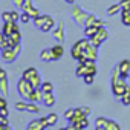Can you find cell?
<instances>
[{"mask_svg":"<svg viewBox=\"0 0 130 130\" xmlns=\"http://www.w3.org/2000/svg\"><path fill=\"white\" fill-rule=\"evenodd\" d=\"M127 87H128V84L125 83V78H118V80L112 81V93L116 98H121L125 93Z\"/></svg>","mask_w":130,"mask_h":130,"instance_id":"1","label":"cell"},{"mask_svg":"<svg viewBox=\"0 0 130 130\" xmlns=\"http://www.w3.org/2000/svg\"><path fill=\"white\" fill-rule=\"evenodd\" d=\"M17 90H19V93L22 95V98H25V100H29V95H31V92L34 90V87H32V84L28 81V80H25L23 77L19 80V83H17Z\"/></svg>","mask_w":130,"mask_h":130,"instance_id":"2","label":"cell"},{"mask_svg":"<svg viewBox=\"0 0 130 130\" xmlns=\"http://www.w3.org/2000/svg\"><path fill=\"white\" fill-rule=\"evenodd\" d=\"M107 37H109V32H107V29H106V26H104V28H100L98 32H96L92 38H89V41H90V44L100 47V46L107 40Z\"/></svg>","mask_w":130,"mask_h":130,"instance_id":"3","label":"cell"},{"mask_svg":"<svg viewBox=\"0 0 130 130\" xmlns=\"http://www.w3.org/2000/svg\"><path fill=\"white\" fill-rule=\"evenodd\" d=\"M72 17H74V20H75L78 25H84L86 20H87V17H89V14L84 12L80 6H74V9H72Z\"/></svg>","mask_w":130,"mask_h":130,"instance_id":"4","label":"cell"},{"mask_svg":"<svg viewBox=\"0 0 130 130\" xmlns=\"http://www.w3.org/2000/svg\"><path fill=\"white\" fill-rule=\"evenodd\" d=\"M23 12H28L32 19L34 17H37V15H40V11L32 5V0H25V5H23Z\"/></svg>","mask_w":130,"mask_h":130,"instance_id":"5","label":"cell"},{"mask_svg":"<svg viewBox=\"0 0 130 130\" xmlns=\"http://www.w3.org/2000/svg\"><path fill=\"white\" fill-rule=\"evenodd\" d=\"M19 55L14 52V49L12 47H6V49H2V58L6 61V63H12V61H15V58H17Z\"/></svg>","mask_w":130,"mask_h":130,"instance_id":"6","label":"cell"},{"mask_svg":"<svg viewBox=\"0 0 130 130\" xmlns=\"http://www.w3.org/2000/svg\"><path fill=\"white\" fill-rule=\"evenodd\" d=\"M119 72H121V78H128V74H130V60H122L119 64Z\"/></svg>","mask_w":130,"mask_h":130,"instance_id":"7","label":"cell"},{"mask_svg":"<svg viewBox=\"0 0 130 130\" xmlns=\"http://www.w3.org/2000/svg\"><path fill=\"white\" fill-rule=\"evenodd\" d=\"M14 31H19V23H17V22H5V23H3L2 32H3L5 35H11Z\"/></svg>","mask_w":130,"mask_h":130,"instance_id":"8","label":"cell"},{"mask_svg":"<svg viewBox=\"0 0 130 130\" xmlns=\"http://www.w3.org/2000/svg\"><path fill=\"white\" fill-rule=\"evenodd\" d=\"M52 35H54V38H55L58 43L63 44V41H64V23H60V25L54 29Z\"/></svg>","mask_w":130,"mask_h":130,"instance_id":"9","label":"cell"},{"mask_svg":"<svg viewBox=\"0 0 130 130\" xmlns=\"http://www.w3.org/2000/svg\"><path fill=\"white\" fill-rule=\"evenodd\" d=\"M84 55L87 58H90V60H96L98 58V47L93 46V44H90V41H89V46L84 49Z\"/></svg>","mask_w":130,"mask_h":130,"instance_id":"10","label":"cell"},{"mask_svg":"<svg viewBox=\"0 0 130 130\" xmlns=\"http://www.w3.org/2000/svg\"><path fill=\"white\" fill-rule=\"evenodd\" d=\"M29 101H32V103H43V90H41V87H37V89H34L31 92Z\"/></svg>","mask_w":130,"mask_h":130,"instance_id":"11","label":"cell"},{"mask_svg":"<svg viewBox=\"0 0 130 130\" xmlns=\"http://www.w3.org/2000/svg\"><path fill=\"white\" fill-rule=\"evenodd\" d=\"M55 95H54V92H43V104L46 106V107H52L54 104H55Z\"/></svg>","mask_w":130,"mask_h":130,"instance_id":"12","label":"cell"},{"mask_svg":"<svg viewBox=\"0 0 130 130\" xmlns=\"http://www.w3.org/2000/svg\"><path fill=\"white\" fill-rule=\"evenodd\" d=\"M51 51H52V54H54V60H60V58L63 57V54H64V47L61 46V43L52 46Z\"/></svg>","mask_w":130,"mask_h":130,"instance_id":"13","label":"cell"},{"mask_svg":"<svg viewBox=\"0 0 130 130\" xmlns=\"http://www.w3.org/2000/svg\"><path fill=\"white\" fill-rule=\"evenodd\" d=\"M40 58H41V61H44V63L55 61V60H54V54H52L51 49H43V51L40 52Z\"/></svg>","mask_w":130,"mask_h":130,"instance_id":"14","label":"cell"},{"mask_svg":"<svg viewBox=\"0 0 130 130\" xmlns=\"http://www.w3.org/2000/svg\"><path fill=\"white\" fill-rule=\"evenodd\" d=\"M54 26H55L54 17H52V15H47V19H46V22H44V25H43V28H41L40 31H41V32H49V31H52Z\"/></svg>","mask_w":130,"mask_h":130,"instance_id":"15","label":"cell"},{"mask_svg":"<svg viewBox=\"0 0 130 130\" xmlns=\"http://www.w3.org/2000/svg\"><path fill=\"white\" fill-rule=\"evenodd\" d=\"M35 75H38V72H37L35 68H28V69H25L23 74H22V77H23L25 80H28V81H31Z\"/></svg>","mask_w":130,"mask_h":130,"instance_id":"16","label":"cell"},{"mask_svg":"<svg viewBox=\"0 0 130 130\" xmlns=\"http://www.w3.org/2000/svg\"><path fill=\"white\" fill-rule=\"evenodd\" d=\"M26 130H44L43 124H41V119H32L29 124H28V128Z\"/></svg>","mask_w":130,"mask_h":130,"instance_id":"17","label":"cell"},{"mask_svg":"<svg viewBox=\"0 0 130 130\" xmlns=\"http://www.w3.org/2000/svg\"><path fill=\"white\" fill-rule=\"evenodd\" d=\"M71 54H72V57H74L75 60H80V58L84 55V51H83L77 43H75V44L72 46V49H71Z\"/></svg>","mask_w":130,"mask_h":130,"instance_id":"18","label":"cell"},{"mask_svg":"<svg viewBox=\"0 0 130 130\" xmlns=\"http://www.w3.org/2000/svg\"><path fill=\"white\" fill-rule=\"evenodd\" d=\"M46 19H47V14H44V15H37V17L32 19V22H34V25H35L38 29H41L43 25H44V22H46Z\"/></svg>","mask_w":130,"mask_h":130,"instance_id":"19","label":"cell"},{"mask_svg":"<svg viewBox=\"0 0 130 130\" xmlns=\"http://www.w3.org/2000/svg\"><path fill=\"white\" fill-rule=\"evenodd\" d=\"M121 22L124 26H130V9L121 11Z\"/></svg>","mask_w":130,"mask_h":130,"instance_id":"20","label":"cell"},{"mask_svg":"<svg viewBox=\"0 0 130 130\" xmlns=\"http://www.w3.org/2000/svg\"><path fill=\"white\" fill-rule=\"evenodd\" d=\"M98 29H100V28H96V26H84V35H86L87 38H92V37L98 32Z\"/></svg>","mask_w":130,"mask_h":130,"instance_id":"21","label":"cell"},{"mask_svg":"<svg viewBox=\"0 0 130 130\" xmlns=\"http://www.w3.org/2000/svg\"><path fill=\"white\" fill-rule=\"evenodd\" d=\"M87 115L83 112V107H77L75 109V115H74V118H72V121L71 122H75V121H78V119H81V118H86ZM69 122V124H71Z\"/></svg>","mask_w":130,"mask_h":130,"instance_id":"22","label":"cell"},{"mask_svg":"<svg viewBox=\"0 0 130 130\" xmlns=\"http://www.w3.org/2000/svg\"><path fill=\"white\" fill-rule=\"evenodd\" d=\"M87 69H89V68L86 66V64L78 63V68H77V72H75V74H77V77H81V78H83L84 75H87Z\"/></svg>","mask_w":130,"mask_h":130,"instance_id":"23","label":"cell"},{"mask_svg":"<svg viewBox=\"0 0 130 130\" xmlns=\"http://www.w3.org/2000/svg\"><path fill=\"white\" fill-rule=\"evenodd\" d=\"M0 92H2L5 96L8 95L9 92V84H8V78H3V80H0Z\"/></svg>","mask_w":130,"mask_h":130,"instance_id":"24","label":"cell"},{"mask_svg":"<svg viewBox=\"0 0 130 130\" xmlns=\"http://www.w3.org/2000/svg\"><path fill=\"white\" fill-rule=\"evenodd\" d=\"M14 44H15V41L12 40V37H11V35H5V38H3V44H2V49L14 47Z\"/></svg>","mask_w":130,"mask_h":130,"instance_id":"25","label":"cell"},{"mask_svg":"<svg viewBox=\"0 0 130 130\" xmlns=\"http://www.w3.org/2000/svg\"><path fill=\"white\" fill-rule=\"evenodd\" d=\"M121 11H122L121 5H119V3H115V5H112V6L107 9V14H109V15H116V14L121 12Z\"/></svg>","mask_w":130,"mask_h":130,"instance_id":"26","label":"cell"},{"mask_svg":"<svg viewBox=\"0 0 130 130\" xmlns=\"http://www.w3.org/2000/svg\"><path fill=\"white\" fill-rule=\"evenodd\" d=\"M107 124H109V118L100 116L95 119V127H107Z\"/></svg>","mask_w":130,"mask_h":130,"instance_id":"27","label":"cell"},{"mask_svg":"<svg viewBox=\"0 0 130 130\" xmlns=\"http://www.w3.org/2000/svg\"><path fill=\"white\" fill-rule=\"evenodd\" d=\"M37 104H38V103H32V101H29V103H28V109H26V112L38 113V112H40V107H38Z\"/></svg>","mask_w":130,"mask_h":130,"instance_id":"28","label":"cell"},{"mask_svg":"<svg viewBox=\"0 0 130 130\" xmlns=\"http://www.w3.org/2000/svg\"><path fill=\"white\" fill-rule=\"evenodd\" d=\"M119 100H121V103H122L124 106H130V87H127L125 93H124Z\"/></svg>","mask_w":130,"mask_h":130,"instance_id":"29","label":"cell"},{"mask_svg":"<svg viewBox=\"0 0 130 130\" xmlns=\"http://www.w3.org/2000/svg\"><path fill=\"white\" fill-rule=\"evenodd\" d=\"M31 84H32V87L34 89H37V87H41V83H43V80H41V77L40 75H35L31 81H29Z\"/></svg>","mask_w":130,"mask_h":130,"instance_id":"30","label":"cell"},{"mask_svg":"<svg viewBox=\"0 0 130 130\" xmlns=\"http://www.w3.org/2000/svg\"><path fill=\"white\" fill-rule=\"evenodd\" d=\"M41 90L43 92H54V84L51 81H43L41 83Z\"/></svg>","mask_w":130,"mask_h":130,"instance_id":"31","label":"cell"},{"mask_svg":"<svg viewBox=\"0 0 130 130\" xmlns=\"http://www.w3.org/2000/svg\"><path fill=\"white\" fill-rule=\"evenodd\" d=\"M46 119H47V122H49V127H51V125H55V124H57V121H58V116H57V113H49V115L46 116Z\"/></svg>","mask_w":130,"mask_h":130,"instance_id":"32","label":"cell"},{"mask_svg":"<svg viewBox=\"0 0 130 130\" xmlns=\"http://www.w3.org/2000/svg\"><path fill=\"white\" fill-rule=\"evenodd\" d=\"M106 130H121V127H119V124H118L116 121H112V119H109V124H107Z\"/></svg>","mask_w":130,"mask_h":130,"instance_id":"33","label":"cell"},{"mask_svg":"<svg viewBox=\"0 0 130 130\" xmlns=\"http://www.w3.org/2000/svg\"><path fill=\"white\" fill-rule=\"evenodd\" d=\"M15 109H17L19 112H26L28 103H25V101H17V103H15Z\"/></svg>","mask_w":130,"mask_h":130,"instance_id":"34","label":"cell"},{"mask_svg":"<svg viewBox=\"0 0 130 130\" xmlns=\"http://www.w3.org/2000/svg\"><path fill=\"white\" fill-rule=\"evenodd\" d=\"M74 115H75V109H68L66 112H64V118H66V121H72V118H74Z\"/></svg>","mask_w":130,"mask_h":130,"instance_id":"35","label":"cell"},{"mask_svg":"<svg viewBox=\"0 0 130 130\" xmlns=\"http://www.w3.org/2000/svg\"><path fill=\"white\" fill-rule=\"evenodd\" d=\"M11 37H12V40H14L15 43H20V41H22V32H20V29H19V31H14V32L11 34Z\"/></svg>","mask_w":130,"mask_h":130,"instance_id":"36","label":"cell"},{"mask_svg":"<svg viewBox=\"0 0 130 130\" xmlns=\"http://www.w3.org/2000/svg\"><path fill=\"white\" fill-rule=\"evenodd\" d=\"M2 20H3V23H5V22H12V15H11V11H5V12L2 14Z\"/></svg>","mask_w":130,"mask_h":130,"instance_id":"37","label":"cell"},{"mask_svg":"<svg viewBox=\"0 0 130 130\" xmlns=\"http://www.w3.org/2000/svg\"><path fill=\"white\" fill-rule=\"evenodd\" d=\"M95 20H96V17H95V15H92V14H89V17H87V20H86L84 26H93V25H95Z\"/></svg>","mask_w":130,"mask_h":130,"instance_id":"38","label":"cell"},{"mask_svg":"<svg viewBox=\"0 0 130 130\" xmlns=\"http://www.w3.org/2000/svg\"><path fill=\"white\" fill-rule=\"evenodd\" d=\"M83 80H84V83H86V84H92V83L95 81V75L87 74V75H84V77H83Z\"/></svg>","mask_w":130,"mask_h":130,"instance_id":"39","label":"cell"},{"mask_svg":"<svg viewBox=\"0 0 130 130\" xmlns=\"http://www.w3.org/2000/svg\"><path fill=\"white\" fill-rule=\"evenodd\" d=\"M20 20H22L23 23H29V22L32 20V17H31L28 12H22V15H20Z\"/></svg>","mask_w":130,"mask_h":130,"instance_id":"40","label":"cell"},{"mask_svg":"<svg viewBox=\"0 0 130 130\" xmlns=\"http://www.w3.org/2000/svg\"><path fill=\"white\" fill-rule=\"evenodd\" d=\"M119 5H121L122 11H124V9H130V0H121Z\"/></svg>","mask_w":130,"mask_h":130,"instance_id":"41","label":"cell"},{"mask_svg":"<svg viewBox=\"0 0 130 130\" xmlns=\"http://www.w3.org/2000/svg\"><path fill=\"white\" fill-rule=\"evenodd\" d=\"M12 49H14V52H15L17 55H20V52H22V44H20V43H15Z\"/></svg>","mask_w":130,"mask_h":130,"instance_id":"42","label":"cell"},{"mask_svg":"<svg viewBox=\"0 0 130 130\" xmlns=\"http://www.w3.org/2000/svg\"><path fill=\"white\" fill-rule=\"evenodd\" d=\"M12 2H14L15 8H23V5H25V0H12Z\"/></svg>","mask_w":130,"mask_h":130,"instance_id":"43","label":"cell"},{"mask_svg":"<svg viewBox=\"0 0 130 130\" xmlns=\"http://www.w3.org/2000/svg\"><path fill=\"white\" fill-rule=\"evenodd\" d=\"M11 15H12V22H19V19H20L19 11H11Z\"/></svg>","mask_w":130,"mask_h":130,"instance_id":"44","label":"cell"},{"mask_svg":"<svg viewBox=\"0 0 130 130\" xmlns=\"http://www.w3.org/2000/svg\"><path fill=\"white\" fill-rule=\"evenodd\" d=\"M0 124H9V118H8V116H3V115H0Z\"/></svg>","mask_w":130,"mask_h":130,"instance_id":"45","label":"cell"},{"mask_svg":"<svg viewBox=\"0 0 130 130\" xmlns=\"http://www.w3.org/2000/svg\"><path fill=\"white\" fill-rule=\"evenodd\" d=\"M0 115H3V116H9V110H8V107H2V109H0Z\"/></svg>","mask_w":130,"mask_h":130,"instance_id":"46","label":"cell"},{"mask_svg":"<svg viewBox=\"0 0 130 130\" xmlns=\"http://www.w3.org/2000/svg\"><path fill=\"white\" fill-rule=\"evenodd\" d=\"M3 78H8V77H6V71L0 66V80H3Z\"/></svg>","mask_w":130,"mask_h":130,"instance_id":"47","label":"cell"},{"mask_svg":"<svg viewBox=\"0 0 130 130\" xmlns=\"http://www.w3.org/2000/svg\"><path fill=\"white\" fill-rule=\"evenodd\" d=\"M2 107H8V104H6V98L0 96V109H2Z\"/></svg>","mask_w":130,"mask_h":130,"instance_id":"48","label":"cell"},{"mask_svg":"<svg viewBox=\"0 0 130 130\" xmlns=\"http://www.w3.org/2000/svg\"><path fill=\"white\" fill-rule=\"evenodd\" d=\"M3 38H5V34L0 32V51H2V44H3Z\"/></svg>","mask_w":130,"mask_h":130,"instance_id":"49","label":"cell"},{"mask_svg":"<svg viewBox=\"0 0 130 130\" xmlns=\"http://www.w3.org/2000/svg\"><path fill=\"white\" fill-rule=\"evenodd\" d=\"M83 112H84V113L89 116V113H90V109H89V107H83Z\"/></svg>","mask_w":130,"mask_h":130,"instance_id":"50","label":"cell"},{"mask_svg":"<svg viewBox=\"0 0 130 130\" xmlns=\"http://www.w3.org/2000/svg\"><path fill=\"white\" fill-rule=\"evenodd\" d=\"M68 130H83V128H77V127H74V125L71 124V125L68 127Z\"/></svg>","mask_w":130,"mask_h":130,"instance_id":"51","label":"cell"},{"mask_svg":"<svg viewBox=\"0 0 130 130\" xmlns=\"http://www.w3.org/2000/svg\"><path fill=\"white\" fill-rule=\"evenodd\" d=\"M64 2H66V3H71V5H74V3H75V0H64Z\"/></svg>","mask_w":130,"mask_h":130,"instance_id":"52","label":"cell"},{"mask_svg":"<svg viewBox=\"0 0 130 130\" xmlns=\"http://www.w3.org/2000/svg\"><path fill=\"white\" fill-rule=\"evenodd\" d=\"M95 130H106V127H95Z\"/></svg>","mask_w":130,"mask_h":130,"instance_id":"53","label":"cell"},{"mask_svg":"<svg viewBox=\"0 0 130 130\" xmlns=\"http://www.w3.org/2000/svg\"><path fill=\"white\" fill-rule=\"evenodd\" d=\"M60 130H68V127H63V128H60Z\"/></svg>","mask_w":130,"mask_h":130,"instance_id":"54","label":"cell"},{"mask_svg":"<svg viewBox=\"0 0 130 130\" xmlns=\"http://www.w3.org/2000/svg\"><path fill=\"white\" fill-rule=\"evenodd\" d=\"M128 77H130V74H128Z\"/></svg>","mask_w":130,"mask_h":130,"instance_id":"55","label":"cell"}]
</instances>
